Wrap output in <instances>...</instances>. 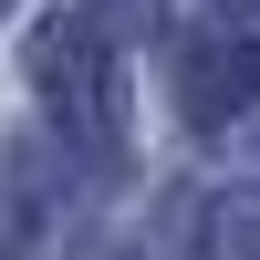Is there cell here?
Returning <instances> with one entry per match:
<instances>
[{
    "label": "cell",
    "mask_w": 260,
    "mask_h": 260,
    "mask_svg": "<svg viewBox=\"0 0 260 260\" xmlns=\"http://www.w3.org/2000/svg\"><path fill=\"white\" fill-rule=\"evenodd\" d=\"M187 229H198V260H260V177L208 187V198L187 208Z\"/></svg>",
    "instance_id": "3"
},
{
    "label": "cell",
    "mask_w": 260,
    "mask_h": 260,
    "mask_svg": "<svg viewBox=\"0 0 260 260\" xmlns=\"http://www.w3.org/2000/svg\"><path fill=\"white\" fill-rule=\"evenodd\" d=\"M229 11H250V21H260V0H229Z\"/></svg>",
    "instance_id": "5"
},
{
    "label": "cell",
    "mask_w": 260,
    "mask_h": 260,
    "mask_svg": "<svg viewBox=\"0 0 260 260\" xmlns=\"http://www.w3.org/2000/svg\"><path fill=\"white\" fill-rule=\"evenodd\" d=\"M104 11H115V21H136V31H146V21H156V0H104Z\"/></svg>",
    "instance_id": "4"
},
{
    "label": "cell",
    "mask_w": 260,
    "mask_h": 260,
    "mask_svg": "<svg viewBox=\"0 0 260 260\" xmlns=\"http://www.w3.org/2000/svg\"><path fill=\"white\" fill-rule=\"evenodd\" d=\"M177 115L208 125V136L260 115V42L250 31H187L177 42Z\"/></svg>",
    "instance_id": "2"
},
{
    "label": "cell",
    "mask_w": 260,
    "mask_h": 260,
    "mask_svg": "<svg viewBox=\"0 0 260 260\" xmlns=\"http://www.w3.org/2000/svg\"><path fill=\"white\" fill-rule=\"evenodd\" d=\"M31 104L52 115V136L73 146L83 167H104V177L125 167V62H115V42H104V21L52 11L31 31Z\"/></svg>",
    "instance_id": "1"
},
{
    "label": "cell",
    "mask_w": 260,
    "mask_h": 260,
    "mask_svg": "<svg viewBox=\"0 0 260 260\" xmlns=\"http://www.w3.org/2000/svg\"><path fill=\"white\" fill-rule=\"evenodd\" d=\"M0 11H11V0H0Z\"/></svg>",
    "instance_id": "6"
}]
</instances>
